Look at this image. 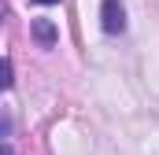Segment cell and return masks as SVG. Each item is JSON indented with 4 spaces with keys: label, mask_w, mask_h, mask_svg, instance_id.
Wrapping results in <instances>:
<instances>
[{
    "label": "cell",
    "mask_w": 159,
    "mask_h": 155,
    "mask_svg": "<svg viewBox=\"0 0 159 155\" xmlns=\"http://www.w3.org/2000/svg\"><path fill=\"white\" fill-rule=\"evenodd\" d=\"M34 4H59V0H34Z\"/></svg>",
    "instance_id": "obj_3"
},
{
    "label": "cell",
    "mask_w": 159,
    "mask_h": 155,
    "mask_svg": "<svg viewBox=\"0 0 159 155\" xmlns=\"http://www.w3.org/2000/svg\"><path fill=\"white\" fill-rule=\"evenodd\" d=\"M30 33H34V41H37L41 48H52V44L59 41V30H56V22H52V19H34Z\"/></svg>",
    "instance_id": "obj_2"
},
{
    "label": "cell",
    "mask_w": 159,
    "mask_h": 155,
    "mask_svg": "<svg viewBox=\"0 0 159 155\" xmlns=\"http://www.w3.org/2000/svg\"><path fill=\"white\" fill-rule=\"evenodd\" d=\"M100 26H104L107 33H122V30H126V7H122L119 0H104V7H100Z\"/></svg>",
    "instance_id": "obj_1"
}]
</instances>
